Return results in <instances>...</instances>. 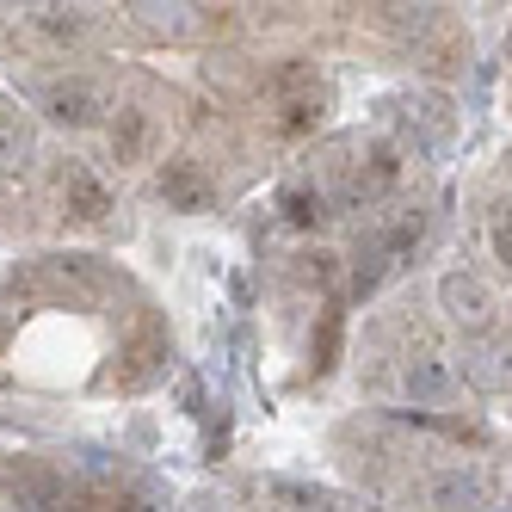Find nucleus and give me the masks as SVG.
I'll use <instances>...</instances> for the list:
<instances>
[{
    "instance_id": "7ed1b4c3",
    "label": "nucleus",
    "mask_w": 512,
    "mask_h": 512,
    "mask_svg": "<svg viewBox=\"0 0 512 512\" xmlns=\"http://www.w3.org/2000/svg\"><path fill=\"white\" fill-rule=\"evenodd\" d=\"M426 500L438 512H488V475L469 469V463H451L426 482Z\"/></svg>"
},
{
    "instance_id": "ddd939ff",
    "label": "nucleus",
    "mask_w": 512,
    "mask_h": 512,
    "mask_svg": "<svg viewBox=\"0 0 512 512\" xmlns=\"http://www.w3.org/2000/svg\"><path fill=\"white\" fill-rule=\"evenodd\" d=\"M494 253L512 266V210H500V216H494Z\"/></svg>"
},
{
    "instance_id": "423d86ee",
    "label": "nucleus",
    "mask_w": 512,
    "mask_h": 512,
    "mask_svg": "<svg viewBox=\"0 0 512 512\" xmlns=\"http://www.w3.org/2000/svg\"><path fill=\"white\" fill-rule=\"evenodd\" d=\"M445 309H451L463 327H488V321H494V290L475 278V272H451V278H445Z\"/></svg>"
},
{
    "instance_id": "39448f33",
    "label": "nucleus",
    "mask_w": 512,
    "mask_h": 512,
    "mask_svg": "<svg viewBox=\"0 0 512 512\" xmlns=\"http://www.w3.org/2000/svg\"><path fill=\"white\" fill-rule=\"evenodd\" d=\"M161 198L173 210H210L216 204V179L204 173V161H167L161 167Z\"/></svg>"
},
{
    "instance_id": "f257e3e1",
    "label": "nucleus",
    "mask_w": 512,
    "mask_h": 512,
    "mask_svg": "<svg viewBox=\"0 0 512 512\" xmlns=\"http://www.w3.org/2000/svg\"><path fill=\"white\" fill-rule=\"evenodd\" d=\"M321 105H327V87H321V75L309 62H284L278 75H272V124H278V136H303V130H315V118H321Z\"/></svg>"
},
{
    "instance_id": "9d476101",
    "label": "nucleus",
    "mask_w": 512,
    "mask_h": 512,
    "mask_svg": "<svg viewBox=\"0 0 512 512\" xmlns=\"http://www.w3.org/2000/svg\"><path fill=\"white\" fill-rule=\"evenodd\" d=\"M25 155H31L25 124H19V118H0V173H19V167H25Z\"/></svg>"
},
{
    "instance_id": "f8f14e48",
    "label": "nucleus",
    "mask_w": 512,
    "mask_h": 512,
    "mask_svg": "<svg viewBox=\"0 0 512 512\" xmlns=\"http://www.w3.org/2000/svg\"><path fill=\"white\" fill-rule=\"evenodd\" d=\"M38 25H44V38H56V44H68V38H81V31H87L81 13H62V7H44Z\"/></svg>"
},
{
    "instance_id": "9b49d317",
    "label": "nucleus",
    "mask_w": 512,
    "mask_h": 512,
    "mask_svg": "<svg viewBox=\"0 0 512 512\" xmlns=\"http://www.w3.org/2000/svg\"><path fill=\"white\" fill-rule=\"evenodd\" d=\"M340 352V303H327L321 309V334H315V371H327Z\"/></svg>"
},
{
    "instance_id": "f03ea898",
    "label": "nucleus",
    "mask_w": 512,
    "mask_h": 512,
    "mask_svg": "<svg viewBox=\"0 0 512 512\" xmlns=\"http://www.w3.org/2000/svg\"><path fill=\"white\" fill-rule=\"evenodd\" d=\"M38 105H44V112L56 118V124H99V112H105V105H99V87L93 81H81V75H50L44 87H38Z\"/></svg>"
},
{
    "instance_id": "0eeeda50",
    "label": "nucleus",
    "mask_w": 512,
    "mask_h": 512,
    "mask_svg": "<svg viewBox=\"0 0 512 512\" xmlns=\"http://www.w3.org/2000/svg\"><path fill=\"white\" fill-rule=\"evenodd\" d=\"M62 198H68V210H75L81 223H99V216L112 210V198H105V186L87 167H62Z\"/></svg>"
},
{
    "instance_id": "20e7f679",
    "label": "nucleus",
    "mask_w": 512,
    "mask_h": 512,
    "mask_svg": "<svg viewBox=\"0 0 512 512\" xmlns=\"http://www.w3.org/2000/svg\"><path fill=\"white\" fill-rule=\"evenodd\" d=\"M401 395L414 401V408H445V401H457V371L445 358H408L401 364Z\"/></svg>"
},
{
    "instance_id": "6e6552de",
    "label": "nucleus",
    "mask_w": 512,
    "mask_h": 512,
    "mask_svg": "<svg viewBox=\"0 0 512 512\" xmlns=\"http://www.w3.org/2000/svg\"><path fill=\"white\" fill-rule=\"evenodd\" d=\"M278 204H284V223L290 229H321L327 223V192L321 186H290Z\"/></svg>"
},
{
    "instance_id": "1a4fd4ad",
    "label": "nucleus",
    "mask_w": 512,
    "mask_h": 512,
    "mask_svg": "<svg viewBox=\"0 0 512 512\" xmlns=\"http://www.w3.org/2000/svg\"><path fill=\"white\" fill-rule=\"evenodd\" d=\"M149 142H155L149 112H118V124H112V149H118V161H142V155H149Z\"/></svg>"
},
{
    "instance_id": "4468645a",
    "label": "nucleus",
    "mask_w": 512,
    "mask_h": 512,
    "mask_svg": "<svg viewBox=\"0 0 512 512\" xmlns=\"http://www.w3.org/2000/svg\"><path fill=\"white\" fill-rule=\"evenodd\" d=\"M488 512H512V506H506V500H488Z\"/></svg>"
}]
</instances>
